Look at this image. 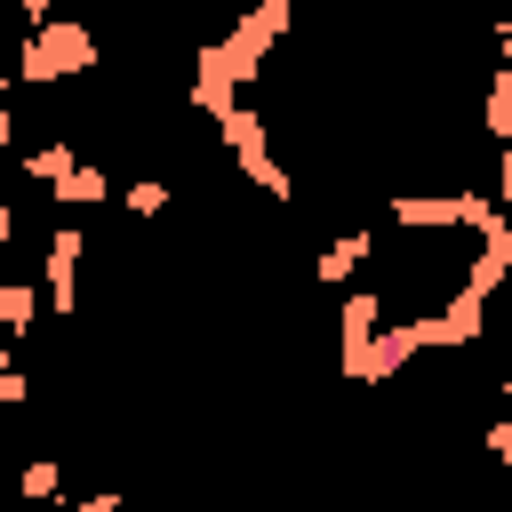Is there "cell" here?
I'll use <instances>...</instances> for the list:
<instances>
[{
  "mask_svg": "<svg viewBox=\"0 0 512 512\" xmlns=\"http://www.w3.org/2000/svg\"><path fill=\"white\" fill-rule=\"evenodd\" d=\"M24 88H56V80H88L96 72V32L80 16H48L16 40V64H8Z\"/></svg>",
  "mask_w": 512,
  "mask_h": 512,
  "instance_id": "obj_1",
  "label": "cell"
},
{
  "mask_svg": "<svg viewBox=\"0 0 512 512\" xmlns=\"http://www.w3.org/2000/svg\"><path fill=\"white\" fill-rule=\"evenodd\" d=\"M80 256H88V232H80V224H56L48 248H40V304H48L56 320L80 312Z\"/></svg>",
  "mask_w": 512,
  "mask_h": 512,
  "instance_id": "obj_2",
  "label": "cell"
},
{
  "mask_svg": "<svg viewBox=\"0 0 512 512\" xmlns=\"http://www.w3.org/2000/svg\"><path fill=\"white\" fill-rule=\"evenodd\" d=\"M376 320H384V296H376V288H352L344 312H336V368H344V376H360V352H368Z\"/></svg>",
  "mask_w": 512,
  "mask_h": 512,
  "instance_id": "obj_3",
  "label": "cell"
},
{
  "mask_svg": "<svg viewBox=\"0 0 512 512\" xmlns=\"http://www.w3.org/2000/svg\"><path fill=\"white\" fill-rule=\"evenodd\" d=\"M368 248H376V232H368V224H352V232H336V240H328V248L312 256V272H320V288H344V280L360 272V256H368Z\"/></svg>",
  "mask_w": 512,
  "mask_h": 512,
  "instance_id": "obj_4",
  "label": "cell"
},
{
  "mask_svg": "<svg viewBox=\"0 0 512 512\" xmlns=\"http://www.w3.org/2000/svg\"><path fill=\"white\" fill-rule=\"evenodd\" d=\"M48 200H56V208H72V216L104 208V200H112V176H104V160H80L64 184H48Z\"/></svg>",
  "mask_w": 512,
  "mask_h": 512,
  "instance_id": "obj_5",
  "label": "cell"
},
{
  "mask_svg": "<svg viewBox=\"0 0 512 512\" xmlns=\"http://www.w3.org/2000/svg\"><path fill=\"white\" fill-rule=\"evenodd\" d=\"M48 320V304H40V280H0V336L16 344V336H32Z\"/></svg>",
  "mask_w": 512,
  "mask_h": 512,
  "instance_id": "obj_6",
  "label": "cell"
},
{
  "mask_svg": "<svg viewBox=\"0 0 512 512\" xmlns=\"http://www.w3.org/2000/svg\"><path fill=\"white\" fill-rule=\"evenodd\" d=\"M16 496H24V504H56V496H64V456H56V448L24 456V472H16Z\"/></svg>",
  "mask_w": 512,
  "mask_h": 512,
  "instance_id": "obj_7",
  "label": "cell"
},
{
  "mask_svg": "<svg viewBox=\"0 0 512 512\" xmlns=\"http://www.w3.org/2000/svg\"><path fill=\"white\" fill-rule=\"evenodd\" d=\"M72 168H80V144H72V136H48V144L24 152V176H32V184H64Z\"/></svg>",
  "mask_w": 512,
  "mask_h": 512,
  "instance_id": "obj_8",
  "label": "cell"
},
{
  "mask_svg": "<svg viewBox=\"0 0 512 512\" xmlns=\"http://www.w3.org/2000/svg\"><path fill=\"white\" fill-rule=\"evenodd\" d=\"M120 200H128V216H136V224H152V216H168V200H176V184H168V176H136V184L120 192Z\"/></svg>",
  "mask_w": 512,
  "mask_h": 512,
  "instance_id": "obj_9",
  "label": "cell"
},
{
  "mask_svg": "<svg viewBox=\"0 0 512 512\" xmlns=\"http://www.w3.org/2000/svg\"><path fill=\"white\" fill-rule=\"evenodd\" d=\"M32 400V376L16 368V352H8V336H0V408H24Z\"/></svg>",
  "mask_w": 512,
  "mask_h": 512,
  "instance_id": "obj_10",
  "label": "cell"
},
{
  "mask_svg": "<svg viewBox=\"0 0 512 512\" xmlns=\"http://www.w3.org/2000/svg\"><path fill=\"white\" fill-rule=\"evenodd\" d=\"M56 512H120V488H88V496H56Z\"/></svg>",
  "mask_w": 512,
  "mask_h": 512,
  "instance_id": "obj_11",
  "label": "cell"
},
{
  "mask_svg": "<svg viewBox=\"0 0 512 512\" xmlns=\"http://www.w3.org/2000/svg\"><path fill=\"white\" fill-rule=\"evenodd\" d=\"M16 16H24V32H32V24H48V16H64V8H56V0H16Z\"/></svg>",
  "mask_w": 512,
  "mask_h": 512,
  "instance_id": "obj_12",
  "label": "cell"
},
{
  "mask_svg": "<svg viewBox=\"0 0 512 512\" xmlns=\"http://www.w3.org/2000/svg\"><path fill=\"white\" fill-rule=\"evenodd\" d=\"M8 144H16V112L0 104V160H8Z\"/></svg>",
  "mask_w": 512,
  "mask_h": 512,
  "instance_id": "obj_13",
  "label": "cell"
},
{
  "mask_svg": "<svg viewBox=\"0 0 512 512\" xmlns=\"http://www.w3.org/2000/svg\"><path fill=\"white\" fill-rule=\"evenodd\" d=\"M8 96H16V72H8V64H0V104H8Z\"/></svg>",
  "mask_w": 512,
  "mask_h": 512,
  "instance_id": "obj_14",
  "label": "cell"
},
{
  "mask_svg": "<svg viewBox=\"0 0 512 512\" xmlns=\"http://www.w3.org/2000/svg\"><path fill=\"white\" fill-rule=\"evenodd\" d=\"M336 512H352V504H336Z\"/></svg>",
  "mask_w": 512,
  "mask_h": 512,
  "instance_id": "obj_15",
  "label": "cell"
}]
</instances>
